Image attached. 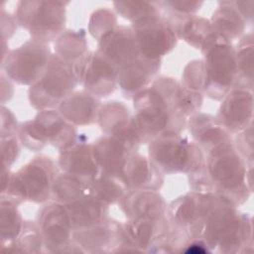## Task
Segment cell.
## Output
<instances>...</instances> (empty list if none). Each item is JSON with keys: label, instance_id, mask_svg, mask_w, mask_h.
Listing matches in <instances>:
<instances>
[{"label": "cell", "instance_id": "cell-29", "mask_svg": "<svg viewBox=\"0 0 254 254\" xmlns=\"http://www.w3.org/2000/svg\"><path fill=\"white\" fill-rule=\"evenodd\" d=\"M209 21L213 30L229 41L239 38L246 27V22L231 1L220 2Z\"/></svg>", "mask_w": 254, "mask_h": 254}, {"label": "cell", "instance_id": "cell-41", "mask_svg": "<svg viewBox=\"0 0 254 254\" xmlns=\"http://www.w3.org/2000/svg\"><path fill=\"white\" fill-rule=\"evenodd\" d=\"M202 93L188 89L182 85L179 96V109L188 118L199 112L202 104Z\"/></svg>", "mask_w": 254, "mask_h": 254}, {"label": "cell", "instance_id": "cell-13", "mask_svg": "<svg viewBox=\"0 0 254 254\" xmlns=\"http://www.w3.org/2000/svg\"><path fill=\"white\" fill-rule=\"evenodd\" d=\"M220 199L221 197L216 194L190 191L177 197L168 205V220L174 226L185 230L191 239L199 224Z\"/></svg>", "mask_w": 254, "mask_h": 254}, {"label": "cell", "instance_id": "cell-35", "mask_svg": "<svg viewBox=\"0 0 254 254\" xmlns=\"http://www.w3.org/2000/svg\"><path fill=\"white\" fill-rule=\"evenodd\" d=\"M1 247L6 251L27 253H39L42 252L43 248H45L37 223L31 221L24 222L23 229L15 241Z\"/></svg>", "mask_w": 254, "mask_h": 254}, {"label": "cell", "instance_id": "cell-26", "mask_svg": "<svg viewBox=\"0 0 254 254\" xmlns=\"http://www.w3.org/2000/svg\"><path fill=\"white\" fill-rule=\"evenodd\" d=\"M35 118L42 127L48 144L60 150L73 144L79 136L75 127L66 121L60 111L56 109L42 110Z\"/></svg>", "mask_w": 254, "mask_h": 254}, {"label": "cell", "instance_id": "cell-15", "mask_svg": "<svg viewBox=\"0 0 254 254\" xmlns=\"http://www.w3.org/2000/svg\"><path fill=\"white\" fill-rule=\"evenodd\" d=\"M171 228L172 224L166 217L134 218L123 223L127 242L139 252L163 253Z\"/></svg>", "mask_w": 254, "mask_h": 254}, {"label": "cell", "instance_id": "cell-32", "mask_svg": "<svg viewBox=\"0 0 254 254\" xmlns=\"http://www.w3.org/2000/svg\"><path fill=\"white\" fill-rule=\"evenodd\" d=\"M89 193L88 183L65 173H59L52 190V200L64 205Z\"/></svg>", "mask_w": 254, "mask_h": 254}, {"label": "cell", "instance_id": "cell-8", "mask_svg": "<svg viewBox=\"0 0 254 254\" xmlns=\"http://www.w3.org/2000/svg\"><path fill=\"white\" fill-rule=\"evenodd\" d=\"M65 4L55 1H20L16 20L33 40L47 44L58 39L64 32Z\"/></svg>", "mask_w": 254, "mask_h": 254}, {"label": "cell", "instance_id": "cell-46", "mask_svg": "<svg viewBox=\"0 0 254 254\" xmlns=\"http://www.w3.org/2000/svg\"><path fill=\"white\" fill-rule=\"evenodd\" d=\"M232 5L235 7V9L239 12V14L242 16L244 21L247 23H252L253 21V5L254 1H231Z\"/></svg>", "mask_w": 254, "mask_h": 254}, {"label": "cell", "instance_id": "cell-14", "mask_svg": "<svg viewBox=\"0 0 254 254\" xmlns=\"http://www.w3.org/2000/svg\"><path fill=\"white\" fill-rule=\"evenodd\" d=\"M73 241L84 253L135 251L126 240L123 224L109 218L92 227L74 231Z\"/></svg>", "mask_w": 254, "mask_h": 254}, {"label": "cell", "instance_id": "cell-40", "mask_svg": "<svg viewBox=\"0 0 254 254\" xmlns=\"http://www.w3.org/2000/svg\"><path fill=\"white\" fill-rule=\"evenodd\" d=\"M158 3L172 16L171 19H167L169 21L191 16L196 13L203 4L201 1H162Z\"/></svg>", "mask_w": 254, "mask_h": 254}, {"label": "cell", "instance_id": "cell-33", "mask_svg": "<svg viewBox=\"0 0 254 254\" xmlns=\"http://www.w3.org/2000/svg\"><path fill=\"white\" fill-rule=\"evenodd\" d=\"M55 46L56 55L72 64H74L87 52L85 34L82 30H68L63 32L57 39Z\"/></svg>", "mask_w": 254, "mask_h": 254}, {"label": "cell", "instance_id": "cell-44", "mask_svg": "<svg viewBox=\"0 0 254 254\" xmlns=\"http://www.w3.org/2000/svg\"><path fill=\"white\" fill-rule=\"evenodd\" d=\"M20 153V146L16 136L2 139L3 168H8L17 160Z\"/></svg>", "mask_w": 254, "mask_h": 254}, {"label": "cell", "instance_id": "cell-18", "mask_svg": "<svg viewBox=\"0 0 254 254\" xmlns=\"http://www.w3.org/2000/svg\"><path fill=\"white\" fill-rule=\"evenodd\" d=\"M58 164L63 173L88 184L100 174L93 144L87 143L85 137L80 135L73 144L60 150Z\"/></svg>", "mask_w": 254, "mask_h": 254}, {"label": "cell", "instance_id": "cell-20", "mask_svg": "<svg viewBox=\"0 0 254 254\" xmlns=\"http://www.w3.org/2000/svg\"><path fill=\"white\" fill-rule=\"evenodd\" d=\"M160 67L161 60L138 57L118 68L117 86L126 98H133L153 82Z\"/></svg>", "mask_w": 254, "mask_h": 254}, {"label": "cell", "instance_id": "cell-21", "mask_svg": "<svg viewBox=\"0 0 254 254\" xmlns=\"http://www.w3.org/2000/svg\"><path fill=\"white\" fill-rule=\"evenodd\" d=\"M187 125L192 141L206 154L216 148L233 144L231 133L210 114L197 112L188 119Z\"/></svg>", "mask_w": 254, "mask_h": 254}, {"label": "cell", "instance_id": "cell-42", "mask_svg": "<svg viewBox=\"0 0 254 254\" xmlns=\"http://www.w3.org/2000/svg\"><path fill=\"white\" fill-rule=\"evenodd\" d=\"M205 162V161H204ZM189 175V183L191 191L200 192V193H208L215 194L214 187L207 173L205 164L201 165L194 171L188 174Z\"/></svg>", "mask_w": 254, "mask_h": 254}, {"label": "cell", "instance_id": "cell-45", "mask_svg": "<svg viewBox=\"0 0 254 254\" xmlns=\"http://www.w3.org/2000/svg\"><path fill=\"white\" fill-rule=\"evenodd\" d=\"M2 125H1V138H9L18 135L19 126L14 114L8 108L2 106Z\"/></svg>", "mask_w": 254, "mask_h": 254}, {"label": "cell", "instance_id": "cell-36", "mask_svg": "<svg viewBox=\"0 0 254 254\" xmlns=\"http://www.w3.org/2000/svg\"><path fill=\"white\" fill-rule=\"evenodd\" d=\"M117 12L125 19L135 23L137 21L160 16V8L158 2L145 1H118L114 2Z\"/></svg>", "mask_w": 254, "mask_h": 254}, {"label": "cell", "instance_id": "cell-19", "mask_svg": "<svg viewBox=\"0 0 254 254\" xmlns=\"http://www.w3.org/2000/svg\"><path fill=\"white\" fill-rule=\"evenodd\" d=\"M97 51L118 68L140 57L131 27L116 25L98 40Z\"/></svg>", "mask_w": 254, "mask_h": 254}, {"label": "cell", "instance_id": "cell-12", "mask_svg": "<svg viewBox=\"0 0 254 254\" xmlns=\"http://www.w3.org/2000/svg\"><path fill=\"white\" fill-rule=\"evenodd\" d=\"M140 57L161 60L177 45L178 36L170 21L162 16L150 17L131 24Z\"/></svg>", "mask_w": 254, "mask_h": 254}, {"label": "cell", "instance_id": "cell-39", "mask_svg": "<svg viewBox=\"0 0 254 254\" xmlns=\"http://www.w3.org/2000/svg\"><path fill=\"white\" fill-rule=\"evenodd\" d=\"M116 26L114 14L106 9H101L94 12L89 21L90 34L99 40L105 33Z\"/></svg>", "mask_w": 254, "mask_h": 254}, {"label": "cell", "instance_id": "cell-24", "mask_svg": "<svg viewBox=\"0 0 254 254\" xmlns=\"http://www.w3.org/2000/svg\"><path fill=\"white\" fill-rule=\"evenodd\" d=\"M100 172L120 177L127 159L133 152L123 141L104 135L92 143Z\"/></svg>", "mask_w": 254, "mask_h": 254}, {"label": "cell", "instance_id": "cell-9", "mask_svg": "<svg viewBox=\"0 0 254 254\" xmlns=\"http://www.w3.org/2000/svg\"><path fill=\"white\" fill-rule=\"evenodd\" d=\"M52 55L46 43L31 39L7 52L2 59V66L8 78L19 84L32 86L44 75Z\"/></svg>", "mask_w": 254, "mask_h": 254}, {"label": "cell", "instance_id": "cell-28", "mask_svg": "<svg viewBox=\"0 0 254 254\" xmlns=\"http://www.w3.org/2000/svg\"><path fill=\"white\" fill-rule=\"evenodd\" d=\"M170 22L174 26L178 39L184 40L194 49L200 50L206 39L214 32L209 20L196 15Z\"/></svg>", "mask_w": 254, "mask_h": 254}, {"label": "cell", "instance_id": "cell-16", "mask_svg": "<svg viewBox=\"0 0 254 254\" xmlns=\"http://www.w3.org/2000/svg\"><path fill=\"white\" fill-rule=\"evenodd\" d=\"M97 121L104 135L123 141L133 152H137L142 140L134 116L122 102L110 101L101 105Z\"/></svg>", "mask_w": 254, "mask_h": 254}, {"label": "cell", "instance_id": "cell-22", "mask_svg": "<svg viewBox=\"0 0 254 254\" xmlns=\"http://www.w3.org/2000/svg\"><path fill=\"white\" fill-rule=\"evenodd\" d=\"M119 205L128 219L165 217L168 208L164 197L154 190H129Z\"/></svg>", "mask_w": 254, "mask_h": 254}, {"label": "cell", "instance_id": "cell-37", "mask_svg": "<svg viewBox=\"0 0 254 254\" xmlns=\"http://www.w3.org/2000/svg\"><path fill=\"white\" fill-rule=\"evenodd\" d=\"M18 138L26 148L32 151H39L48 144L42 127L36 118L26 121L19 126Z\"/></svg>", "mask_w": 254, "mask_h": 254}, {"label": "cell", "instance_id": "cell-4", "mask_svg": "<svg viewBox=\"0 0 254 254\" xmlns=\"http://www.w3.org/2000/svg\"><path fill=\"white\" fill-rule=\"evenodd\" d=\"M59 175L57 164L49 157L40 155L21 167L17 172L2 169L1 198L15 204L24 201L47 202Z\"/></svg>", "mask_w": 254, "mask_h": 254}, {"label": "cell", "instance_id": "cell-43", "mask_svg": "<svg viewBox=\"0 0 254 254\" xmlns=\"http://www.w3.org/2000/svg\"><path fill=\"white\" fill-rule=\"evenodd\" d=\"M253 133L252 124L237 133L234 148L247 164H253Z\"/></svg>", "mask_w": 254, "mask_h": 254}, {"label": "cell", "instance_id": "cell-25", "mask_svg": "<svg viewBox=\"0 0 254 254\" xmlns=\"http://www.w3.org/2000/svg\"><path fill=\"white\" fill-rule=\"evenodd\" d=\"M100 106L99 98L84 90L70 93L58 108L66 121L73 126H80L97 121Z\"/></svg>", "mask_w": 254, "mask_h": 254}, {"label": "cell", "instance_id": "cell-10", "mask_svg": "<svg viewBox=\"0 0 254 254\" xmlns=\"http://www.w3.org/2000/svg\"><path fill=\"white\" fill-rule=\"evenodd\" d=\"M36 223L47 251L51 253H84L73 241L74 229L64 204L54 200L45 204L38 212Z\"/></svg>", "mask_w": 254, "mask_h": 254}, {"label": "cell", "instance_id": "cell-38", "mask_svg": "<svg viewBox=\"0 0 254 254\" xmlns=\"http://www.w3.org/2000/svg\"><path fill=\"white\" fill-rule=\"evenodd\" d=\"M182 85L188 89L203 94L205 85V73L202 60L190 62L183 72Z\"/></svg>", "mask_w": 254, "mask_h": 254}, {"label": "cell", "instance_id": "cell-23", "mask_svg": "<svg viewBox=\"0 0 254 254\" xmlns=\"http://www.w3.org/2000/svg\"><path fill=\"white\" fill-rule=\"evenodd\" d=\"M121 179L129 190H158L164 183V174L149 158L133 153L126 161Z\"/></svg>", "mask_w": 254, "mask_h": 254}, {"label": "cell", "instance_id": "cell-5", "mask_svg": "<svg viewBox=\"0 0 254 254\" xmlns=\"http://www.w3.org/2000/svg\"><path fill=\"white\" fill-rule=\"evenodd\" d=\"M203 55L205 85L203 94L221 100L233 88L236 78L235 50L231 41L217 32L211 33L200 49Z\"/></svg>", "mask_w": 254, "mask_h": 254}, {"label": "cell", "instance_id": "cell-27", "mask_svg": "<svg viewBox=\"0 0 254 254\" xmlns=\"http://www.w3.org/2000/svg\"><path fill=\"white\" fill-rule=\"evenodd\" d=\"M64 206L74 231L92 227L108 219L109 206L90 193Z\"/></svg>", "mask_w": 254, "mask_h": 254}, {"label": "cell", "instance_id": "cell-17", "mask_svg": "<svg viewBox=\"0 0 254 254\" xmlns=\"http://www.w3.org/2000/svg\"><path fill=\"white\" fill-rule=\"evenodd\" d=\"M221 100L215 117L229 133L237 134L252 124V90L233 87Z\"/></svg>", "mask_w": 254, "mask_h": 254}, {"label": "cell", "instance_id": "cell-31", "mask_svg": "<svg viewBox=\"0 0 254 254\" xmlns=\"http://www.w3.org/2000/svg\"><path fill=\"white\" fill-rule=\"evenodd\" d=\"M88 188L90 194L108 206L119 202L128 191L120 177L102 172L88 184Z\"/></svg>", "mask_w": 254, "mask_h": 254}, {"label": "cell", "instance_id": "cell-1", "mask_svg": "<svg viewBox=\"0 0 254 254\" xmlns=\"http://www.w3.org/2000/svg\"><path fill=\"white\" fill-rule=\"evenodd\" d=\"M182 84L171 77L160 76L136 94L134 120L142 143L166 133H182L188 118L179 109Z\"/></svg>", "mask_w": 254, "mask_h": 254}, {"label": "cell", "instance_id": "cell-34", "mask_svg": "<svg viewBox=\"0 0 254 254\" xmlns=\"http://www.w3.org/2000/svg\"><path fill=\"white\" fill-rule=\"evenodd\" d=\"M17 204L1 198V245L15 241L20 235L24 220L17 209Z\"/></svg>", "mask_w": 254, "mask_h": 254}, {"label": "cell", "instance_id": "cell-3", "mask_svg": "<svg viewBox=\"0 0 254 254\" xmlns=\"http://www.w3.org/2000/svg\"><path fill=\"white\" fill-rule=\"evenodd\" d=\"M204 164L216 195L236 207L248 199L253 164H247L233 144L208 152Z\"/></svg>", "mask_w": 254, "mask_h": 254}, {"label": "cell", "instance_id": "cell-11", "mask_svg": "<svg viewBox=\"0 0 254 254\" xmlns=\"http://www.w3.org/2000/svg\"><path fill=\"white\" fill-rule=\"evenodd\" d=\"M74 71L78 83L97 98L108 96L117 87L118 67L98 51H87L74 63Z\"/></svg>", "mask_w": 254, "mask_h": 254}, {"label": "cell", "instance_id": "cell-30", "mask_svg": "<svg viewBox=\"0 0 254 254\" xmlns=\"http://www.w3.org/2000/svg\"><path fill=\"white\" fill-rule=\"evenodd\" d=\"M253 34L248 33L243 36L235 50L236 78L233 87L253 89Z\"/></svg>", "mask_w": 254, "mask_h": 254}, {"label": "cell", "instance_id": "cell-6", "mask_svg": "<svg viewBox=\"0 0 254 254\" xmlns=\"http://www.w3.org/2000/svg\"><path fill=\"white\" fill-rule=\"evenodd\" d=\"M149 159L165 175L189 174L204 164V152L182 133H166L149 142Z\"/></svg>", "mask_w": 254, "mask_h": 254}, {"label": "cell", "instance_id": "cell-7", "mask_svg": "<svg viewBox=\"0 0 254 254\" xmlns=\"http://www.w3.org/2000/svg\"><path fill=\"white\" fill-rule=\"evenodd\" d=\"M77 84L74 64L53 54L42 78L30 86L29 101L39 111L55 109L73 92Z\"/></svg>", "mask_w": 254, "mask_h": 254}, {"label": "cell", "instance_id": "cell-2", "mask_svg": "<svg viewBox=\"0 0 254 254\" xmlns=\"http://www.w3.org/2000/svg\"><path fill=\"white\" fill-rule=\"evenodd\" d=\"M192 238L201 239L210 252L247 253L253 250L252 219L224 199L207 214Z\"/></svg>", "mask_w": 254, "mask_h": 254}]
</instances>
